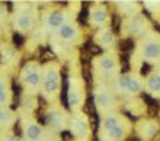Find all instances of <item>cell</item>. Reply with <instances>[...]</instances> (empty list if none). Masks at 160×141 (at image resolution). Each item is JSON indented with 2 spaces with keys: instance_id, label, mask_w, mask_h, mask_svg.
<instances>
[{
  "instance_id": "obj_11",
  "label": "cell",
  "mask_w": 160,
  "mask_h": 141,
  "mask_svg": "<svg viewBox=\"0 0 160 141\" xmlns=\"http://www.w3.org/2000/svg\"><path fill=\"white\" fill-rule=\"evenodd\" d=\"M64 22V13L62 12H53L51 16L48 17V24L49 27H53V28H58L63 24Z\"/></svg>"
},
{
  "instance_id": "obj_4",
  "label": "cell",
  "mask_w": 160,
  "mask_h": 141,
  "mask_svg": "<svg viewBox=\"0 0 160 141\" xmlns=\"http://www.w3.org/2000/svg\"><path fill=\"white\" fill-rule=\"evenodd\" d=\"M26 137L28 141H40L43 139V130L36 124H29L26 129Z\"/></svg>"
},
{
  "instance_id": "obj_8",
  "label": "cell",
  "mask_w": 160,
  "mask_h": 141,
  "mask_svg": "<svg viewBox=\"0 0 160 141\" xmlns=\"http://www.w3.org/2000/svg\"><path fill=\"white\" fill-rule=\"evenodd\" d=\"M95 100H96V104L103 109H106L111 105V97H109V95L107 92H104V90H100V92L96 95Z\"/></svg>"
},
{
  "instance_id": "obj_33",
  "label": "cell",
  "mask_w": 160,
  "mask_h": 141,
  "mask_svg": "<svg viewBox=\"0 0 160 141\" xmlns=\"http://www.w3.org/2000/svg\"><path fill=\"white\" fill-rule=\"evenodd\" d=\"M0 119H2V112H0Z\"/></svg>"
},
{
  "instance_id": "obj_28",
  "label": "cell",
  "mask_w": 160,
  "mask_h": 141,
  "mask_svg": "<svg viewBox=\"0 0 160 141\" xmlns=\"http://www.w3.org/2000/svg\"><path fill=\"white\" fill-rule=\"evenodd\" d=\"M6 141H22L19 139V136H9V137L6 139Z\"/></svg>"
},
{
  "instance_id": "obj_32",
  "label": "cell",
  "mask_w": 160,
  "mask_h": 141,
  "mask_svg": "<svg viewBox=\"0 0 160 141\" xmlns=\"http://www.w3.org/2000/svg\"><path fill=\"white\" fill-rule=\"evenodd\" d=\"M6 4H7V8H8V9H12V3H9V2H7Z\"/></svg>"
},
{
  "instance_id": "obj_15",
  "label": "cell",
  "mask_w": 160,
  "mask_h": 141,
  "mask_svg": "<svg viewBox=\"0 0 160 141\" xmlns=\"http://www.w3.org/2000/svg\"><path fill=\"white\" fill-rule=\"evenodd\" d=\"M68 103H69V107H78L79 103H80V95H79V90L78 89H69L68 92Z\"/></svg>"
},
{
  "instance_id": "obj_7",
  "label": "cell",
  "mask_w": 160,
  "mask_h": 141,
  "mask_svg": "<svg viewBox=\"0 0 160 141\" xmlns=\"http://www.w3.org/2000/svg\"><path fill=\"white\" fill-rule=\"evenodd\" d=\"M106 136H107V139L111 140V141H119V140H122L123 136H124V127H123V124L119 125V127H116V128L111 129V130H107Z\"/></svg>"
},
{
  "instance_id": "obj_6",
  "label": "cell",
  "mask_w": 160,
  "mask_h": 141,
  "mask_svg": "<svg viewBox=\"0 0 160 141\" xmlns=\"http://www.w3.org/2000/svg\"><path fill=\"white\" fill-rule=\"evenodd\" d=\"M16 23H18L19 28H22V29H29V28L32 27V17H31V15H29L28 12H22V13L19 15Z\"/></svg>"
},
{
  "instance_id": "obj_29",
  "label": "cell",
  "mask_w": 160,
  "mask_h": 141,
  "mask_svg": "<svg viewBox=\"0 0 160 141\" xmlns=\"http://www.w3.org/2000/svg\"><path fill=\"white\" fill-rule=\"evenodd\" d=\"M91 52L95 53V55H98V53L102 52V49H100L99 47H95V45H93V47H91Z\"/></svg>"
},
{
  "instance_id": "obj_9",
  "label": "cell",
  "mask_w": 160,
  "mask_h": 141,
  "mask_svg": "<svg viewBox=\"0 0 160 141\" xmlns=\"http://www.w3.org/2000/svg\"><path fill=\"white\" fill-rule=\"evenodd\" d=\"M119 125H122V121H120V119L116 114H109L108 117L104 120V129H106V132L119 127Z\"/></svg>"
},
{
  "instance_id": "obj_12",
  "label": "cell",
  "mask_w": 160,
  "mask_h": 141,
  "mask_svg": "<svg viewBox=\"0 0 160 141\" xmlns=\"http://www.w3.org/2000/svg\"><path fill=\"white\" fill-rule=\"evenodd\" d=\"M59 36L62 39H72L76 36V29H75L72 26H62L60 27V31H59Z\"/></svg>"
},
{
  "instance_id": "obj_26",
  "label": "cell",
  "mask_w": 160,
  "mask_h": 141,
  "mask_svg": "<svg viewBox=\"0 0 160 141\" xmlns=\"http://www.w3.org/2000/svg\"><path fill=\"white\" fill-rule=\"evenodd\" d=\"M149 69H151L149 64H148V63H144L143 67H142V73H143V75H147V73L149 72Z\"/></svg>"
},
{
  "instance_id": "obj_30",
  "label": "cell",
  "mask_w": 160,
  "mask_h": 141,
  "mask_svg": "<svg viewBox=\"0 0 160 141\" xmlns=\"http://www.w3.org/2000/svg\"><path fill=\"white\" fill-rule=\"evenodd\" d=\"M118 27H119V17L118 16H113V28L118 29Z\"/></svg>"
},
{
  "instance_id": "obj_3",
  "label": "cell",
  "mask_w": 160,
  "mask_h": 141,
  "mask_svg": "<svg viewBox=\"0 0 160 141\" xmlns=\"http://www.w3.org/2000/svg\"><path fill=\"white\" fill-rule=\"evenodd\" d=\"M24 80L29 87H38L40 83V76L38 72V67L35 64H28L24 68Z\"/></svg>"
},
{
  "instance_id": "obj_18",
  "label": "cell",
  "mask_w": 160,
  "mask_h": 141,
  "mask_svg": "<svg viewBox=\"0 0 160 141\" xmlns=\"http://www.w3.org/2000/svg\"><path fill=\"white\" fill-rule=\"evenodd\" d=\"M48 121L51 123V124H53L58 129L62 128V127H63V124H64L63 117H62V116H60L59 113H56V112H52V113H49V114H48Z\"/></svg>"
},
{
  "instance_id": "obj_25",
  "label": "cell",
  "mask_w": 160,
  "mask_h": 141,
  "mask_svg": "<svg viewBox=\"0 0 160 141\" xmlns=\"http://www.w3.org/2000/svg\"><path fill=\"white\" fill-rule=\"evenodd\" d=\"M2 123H9L11 121V113L8 112H2V119H0Z\"/></svg>"
},
{
  "instance_id": "obj_17",
  "label": "cell",
  "mask_w": 160,
  "mask_h": 141,
  "mask_svg": "<svg viewBox=\"0 0 160 141\" xmlns=\"http://www.w3.org/2000/svg\"><path fill=\"white\" fill-rule=\"evenodd\" d=\"M142 89V81L136 77H129L128 80V85H127V90L131 93H136Z\"/></svg>"
},
{
  "instance_id": "obj_10",
  "label": "cell",
  "mask_w": 160,
  "mask_h": 141,
  "mask_svg": "<svg viewBox=\"0 0 160 141\" xmlns=\"http://www.w3.org/2000/svg\"><path fill=\"white\" fill-rule=\"evenodd\" d=\"M115 67H116V63L111 56H106L100 60V69H103V72H111L115 69Z\"/></svg>"
},
{
  "instance_id": "obj_2",
  "label": "cell",
  "mask_w": 160,
  "mask_h": 141,
  "mask_svg": "<svg viewBox=\"0 0 160 141\" xmlns=\"http://www.w3.org/2000/svg\"><path fill=\"white\" fill-rule=\"evenodd\" d=\"M143 56L146 59H160V41L151 39L143 44Z\"/></svg>"
},
{
  "instance_id": "obj_24",
  "label": "cell",
  "mask_w": 160,
  "mask_h": 141,
  "mask_svg": "<svg viewBox=\"0 0 160 141\" xmlns=\"http://www.w3.org/2000/svg\"><path fill=\"white\" fill-rule=\"evenodd\" d=\"M13 43L16 44L18 47H20V45H23V43H24L23 36H20L19 33H15V35H13Z\"/></svg>"
},
{
  "instance_id": "obj_31",
  "label": "cell",
  "mask_w": 160,
  "mask_h": 141,
  "mask_svg": "<svg viewBox=\"0 0 160 141\" xmlns=\"http://www.w3.org/2000/svg\"><path fill=\"white\" fill-rule=\"evenodd\" d=\"M13 90H15V93H18V95H19V93H20V92H19V90H20V88H19V85H16V84H13Z\"/></svg>"
},
{
  "instance_id": "obj_5",
  "label": "cell",
  "mask_w": 160,
  "mask_h": 141,
  "mask_svg": "<svg viewBox=\"0 0 160 141\" xmlns=\"http://www.w3.org/2000/svg\"><path fill=\"white\" fill-rule=\"evenodd\" d=\"M156 132H158V127H156V124H153V123H144L142 125V128L139 129V133L146 139L153 137V136L156 134Z\"/></svg>"
},
{
  "instance_id": "obj_1",
  "label": "cell",
  "mask_w": 160,
  "mask_h": 141,
  "mask_svg": "<svg viewBox=\"0 0 160 141\" xmlns=\"http://www.w3.org/2000/svg\"><path fill=\"white\" fill-rule=\"evenodd\" d=\"M59 87V75L55 67H49L44 75V90L48 95H53Z\"/></svg>"
},
{
  "instance_id": "obj_20",
  "label": "cell",
  "mask_w": 160,
  "mask_h": 141,
  "mask_svg": "<svg viewBox=\"0 0 160 141\" xmlns=\"http://www.w3.org/2000/svg\"><path fill=\"white\" fill-rule=\"evenodd\" d=\"M8 99V92H7V85L6 81L0 77V104H4Z\"/></svg>"
},
{
  "instance_id": "obj_23",
  "label": "cell",
  "mask_w": 160,
  "mask_h": 141,
  "mask_svg": "<svg viewBox=\"0 0 160 141\" xmlns=\"http://www.w3.org/2000/svg\"><path fill=\"white\" fill-rule=\"evenodd\" d=\"M128 80H129L128 76H122V77L119 79V87H120V89H127Z\"/></svg>"
},
{
  "instance_id": "obj_22",
  "label": "cell",
  "mask_w": 160,
  "mask_h": 141,
  "mask_svg": "<svg viewBox=\"0 0 160 141\" xmlns=\"http://www.w3.org/2000/svg\"><path fill=\"white\" fill-rule=\"evenodd\" d=\"M133 48V41H132V39H126L124 41H122V51H131V49Z\"/></svg>"
},
{
  "instance_id": "obj_16",
  "label": "cell",
  "mask_w": 160,
  "mask_h": 141,
  "mask_svg": "<svg viewBox=\"0 0 160 141\" xmlns=\"http://www.w3.org/2000/svg\"><path fill=\"white\" fill-rule=\"evenodd\" d=\"M148 88L152 90V92H160V72L155 73L151 76L148 81Z\"/></svg>"
},
{
  "instance_id": "obj_21",
  "label": "cell",
  "mask_w": 160,
  "mask_h": 141,
  "mask_svg": "<svg viewBox=\"0 0 160 141\" xmlns=\"http://www.w3.org/2000/svg\"><path fill=\"white\" fill-rule=\"evenodd\" d=\"M92 16H93V22L95 23H103L104 20H106L107 15H106V11H104V9L100 8V9H96V11L93 12Z\"/></svg>"
},
{
  "instance_id": "obj_14",
  "label": "cell",
  "mask_w": 160,
  "mask_h": 141,
  "mask_svg": "<svg viewBox=\"0 0 160 141\" xmlns=\"http://www.w3.org/2000/svg\"><path fill=\"white\" fill-rule=\"evenodd\" d=\"M72 127H73V132L78 136H84L87 133V124H86V121H83V120H80V119L73 120Z\"/></svg>"
},
{
  "instance_id": "obj_27",
  "label": "cell",
  "mask_w": 160,
  "mask_h": 141,
  "mask_svg": "<svg viewBox=\"0 0 160 141\" xmlns=\"http://www.w3.org/2000/svg\"><path fill=\"white\" fill-rule=\"evenodd\" d=\"M144 99H146L147 101H148V104H149V105H152V107H153V105H156V104H158V101H156V100L151 99V97L148 96V95H146V96H144Z\"/></svg>"
},
{
  "instance_id": "obj_19",
  "label": "cell",
  "mask_w": 160,
  "mask_h": 141,
  "mask_svg": "<svg viewBox=\"0 0 160 141\" xmlns=\"http://www.w3.org/2000/svg\"><path fill=\"white\" fill-rule=\"evenodd\" d=\"M99 40H100V43L104 45L111 44L113 41V33L111 31H108V29H104V31L99 35Z\"/></svg>"
},
{
  "instance_id": "obj_13",
  "label": "cell",
  "mask_w": 160,
  "mask_h": 141,
  "mask_svg": "<svg viewBox=\"0 0 160 141\" xmlns=\"http://www.w3.org/2000/svg\"><path fill=\"white\" fill-rule=\"evenodd\" d=\"M129 28H131V32L135 33V35H138L143 31V28H144V22H143V19L140 17V16H135L132 20H131V24H129Z\"/></svg>"
}]
</instances>
